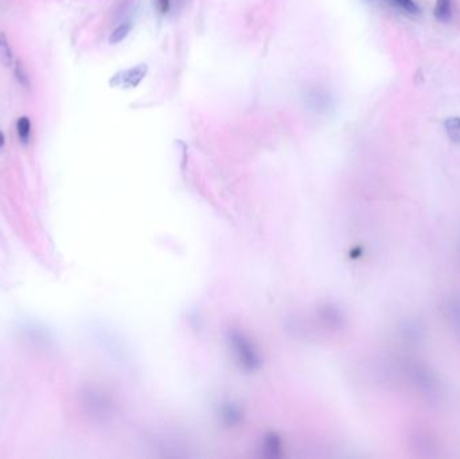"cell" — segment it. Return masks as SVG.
I'll return each instance as SVG.
<instances>
[{
	"instance_id": "obj_1",
	"label": "cell",
	"mask_w": 460,
	"mask_h": 459,
	"mask_svg": "<svg viewBox=\"0 0 460 459\" xmlns=\"http://www.w3.org/2000/svg\"><path fill=\"white\" fill-rule=\"evenodd\" d=\"M452 15V3L451 0H436L435 4V17L440 22H447Z\"/></svg>"
},
{
	"instance_id": "obj_2",
	"label": "cell",
	"mask_w": 460,
	"mask_h": 459,
	"mask_svg": "<svg viewBox=\"0 0 460 459\" xmlns=\"http://www.w3.org/2000/svg\"><path fill=\"white\" fill-rule=\"evenodd\" d=\"M446 132L451 142L460 144V117H450L444 123Z\"/></svg>"
},
{
	"instance_id": "obj_3",
	"label": "cell",
	"mask_w": 460,
	"mask_h": 459,
	"mask_svg": "<svg viewBox=\"0 0 460 459\" xmlns=\"http://www.w3.org/2000/svg\"><path fill=\"white\" fill-rule=\"evenodd\" d=\"M0 62L4 66H10L12 63V50L4 32H0Z\"/></svg>"
},
{
	"instance_id": "obj_4",
	"label": "cell",
	"mask_w": 460,
	"mask_h": 459,
	"mask_svg": "<svg viewBox=\"0 0 460 459\" xmlns=\"http://www.w3.org/2000/svg\"><path fill=\"white\" fill-rule=\"evenodd\" d=\"M17 131L18 136L22 143H29L30 135H31V123L28 116H22L17 121Z\"/></svg>"
},
{
	"instance_id": "obj_5",
	"label": "cell",
	"mask_w": 460,
	"mask_h": 459,
	"mask_svg": "<svg viewBox=\"0 0 460 459\" xmlns=\"http://www.w3.org/2000/svg\"><path fill=\"white\" fill-rule=\"evenodd\" d=\"M397 8H400L406 14H412V15H416L420 12V8L419 6L413 1V0H390Z\"/></svg>"
},
{
	"instance_id": "obj_6",
	"label": "cell",
	"mask_w": 460,
	"mask_h": 459,
	"mask_svg": "<svg viewBox=\"0 0 460 459\" xmlns=\"http://www.w3.org/2000/svg\"><path fill=\"white\" fill-rule=\"evenodd\" d=\"M448 313H450V318L454 322V325L460 326V300L452 302L448 306Z\"/></svg>"
},
{
	"instance_id": "obj_7",
	"label": "cell",
	"mask_w": 460,
	"mask_h": 459,
	"mask_svg": "<svg viewBox=\"0 0 460 459\" xmlns=\"http://www.w3.org/2000/svg\"><path fill=\"white\" fill-rule=\"evenodd\" d=\"M17 76H18V80H19V83H21V84H23L25 86L29 85V79H28V74L25 73V70H23L22 65H19V63H18V66H17Z\"/></svg>"
},
{
	"instance_id": "obj_8",
	"label": "cell",
	"mask_w": 460,
	"mask_h": 459,
	"mask_svg": "<svg viewBox=\"0 0 460 459\" xmlns=\"http://www.w3.org/2000/svg\"><path fill=\"white\" fill-rule=\"evenodd\" d=\"M4 142H6V139H4V135H3V132L0 131V148L4 145Z\"/></svg>"
}]
</instances>
